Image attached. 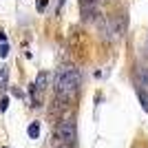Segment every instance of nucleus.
Instances as JSON below:
<instances>
[{
	"label": "nucleus",
	"mask_w": 148,
	"mask_h": 148,
	"mask_svg": "<svg viewBox=\"0 0 148 148\" xmlns=\"http://www.w3.org/2000/svg\"><path fill=\"white\" fill-rule=\"evenodd\" d=\"M80 7H82V18L91 22L95 16H97V9H99V0H80Z\"/></svg>",
	"instance_id": "4"
},
{
	"label": "nucleus",
	"mask_w": 148,
	"mask_h": 148,
	"mask_svg": "<svg viewBox=\"0 0 148 148\" xmlns=\"http://www.w3.org/2000/svg\"><path fill=\"white\" fill-rule=\"evenodd\" d=\"M56 95L58 99H64V102H69V99L73 97L75 93H77V88H80V73H77V69L73 66H62L58 69L56 73Z\"/></svg>",
	"instance_id": "1"
},
{
	"label": "nucleus",
	"mask_w": 148,
	"mask_h": 148,
	"mask_svg": "<svg viewBox=\"0 0 148 148\" xmlns=\"http://www.w3.org/2000/svg\"><path fill=\"white\" fill-rule=\"evenodd\" d=\"M47 5H49V0H38V2H36V9L42 13L44 9H47Z\"/></svg>",
	"instance_id": "9"
},
{
	"label": "nucleus",
	"mask_w": 148,
	"mask_h": 148,
	"mask_svg": "<svg viewBox=\"0 0 148 148\" xmlns=\"http://www.w3.org/2000/svg\"><path fill=\"white\" fill-rule=\"evenodd\" d=\"M9 108V97H2L0 99V111H7Z\"/></svg>",
	"instance_id": "10"
},
{
	"label": "nucleus",
	"mask_w": 148,
	"mask_h": 148,
	"mask_svg": "<svg viewBox=\"0 0 148 148\" xmlns=\"http://www.w3.org/2000/svg\"><path fill=\"white\" fill-rule=\"evenodd\" d=\"M58 148H71V146H66V144H60V146H58Z\"/></svg>",
	"instance_id": "12"
},
{
	"label": "nucleus",
	"mask_w": 148,
	"mask_h": 148,
	"mask_svg": "<svg viewBox=\"0 0 148 148\" xmlns=\"http://www.w3.org/2000/svg\"><path fill=\"white\" fill-rule=\"evenodd\" d=\"M27 133H29L31 139H38V137H40V122H31L29 128H27Z\"/></svg>",
	"instance_id": "5"
},
{
	"label": "nucleus",
	"mask_w": 148,
	"mask_h": 148,
	"mask_svg": "<svg viewBox=\"0 0 148 148\" xmlns=\"http://www.w3.org/2000/svg\"><path fill=\"white\" fill-rule=\"evenodd\" d=\"M137 95H139V102H142V106H144V111L148 113V95H146V93L142 91V88H139V91H137Z\"/></svg>",
	"instance_id": "7"
},
{
	"label": "nucleus",
	"mask_w": 148,
	"mask_h": 148,
	"mask_svg": "<svg viewBox=\"0 0 148 148\" xmlns=\"http://www.w3.org/2000/svg\"><path fill=\"white\" fill-rule=\"evenodd\" d=\"M7 40V36H5V31H0V42H5Z\"/></svg>",
	"instance_id": "11"
},
{
	"label": "nucleus",
	"mask_w": 148,
	"mask_h": 148,
	"mask_svg": "<svg viewBox=\"0 0 148 148\" xmlns=\"http://www.w3.org/2000/svg\"><path fill=\"white\" fill-rule=\"evenodd\" d=\"M7 56H9V44L0 42V58H7Z\"/></svg>",
	"instance_id": "8"
},
{
	"label": "nucleus",
	"mask_w": 148,
	"mask_h": 148,
	"mask_svg": "<svg viewBox=\"0 0 148 148\" xmlns=\"http://www.w3.org/2000/svg\"><path fill=\"white\" fill-rule=\"evenodd\" d=\"M58 137H60L62 144L66 146H73L75 139H77V133H75V122L73 117H62L58 124Z\"/></svg>",
	"instance_id": "2"
},
{
	"label": "nucleus",
	"mask_w": 148,
	"mask_h": 148,
	"mask_svg": "<svg viewBox=\"0 0 148 148\" xmlns=\"http://www.w3.org/2000/svg\"><path fill=\"white\" fill-rule=\"evenodd\" d=\"M7 82H9V71H7V66H0V88H5Z\"/></svg>",
	"instance_id": "6"
},
{
	"label": "nucleus",
	"mask_w": 148,
	"mask_h": 148,
	"mask_svg": "<svg viewBox=\"0 0 148 148\" xmlns=\"http://www.w3.org/2000/svg\"><path fill=\"white\" fill-rule=\"evenodd\" d=\"M47 82H49V75L44 73H38V77H36V84L31 86V102H33V106H40L42 104V93H44V88H47Z\"/></svg>",
	"instance_id": "3"
}]
</instances>
